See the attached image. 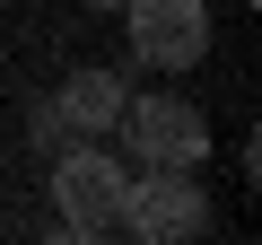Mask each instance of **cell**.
I'll use <instances>...</instances> for the list:
<instances>
[{
    "label": "cell",
    "instance_id": "6",
    "mask_svg": "<svg viewBox=\"0 0 262 245\" xmlns=\"http://www.w3.org/2000/svg\"><path fill=\"white\" fill-rule=\"evenodd\" d=\"M88 9H122V0H88Z\"/></svg>",
    "mask_w": 262,
    "mask_h": 245
},
{
    "label": "cell",
    "instance_id": "4",
    "mask_svg": "<svg viewBox=\"0 0 262 245\" xmlns=\"http://www.w3.org/2000/svg\"><path fill=\"white\" fill-rule=\"evenodd\" d=\"M122 18H131L140 62H158V70H192L210 53V9L201 0H122Z\"/></svg>",
    "mask_w": 262,
    "mask_h": 245
},
{
    "label": "cell",
    "instance_id": "3",
    "mask_svg": "<svg viewBox=\"0 0 262 245\" xmlns=\"http://www.w3.org/2000/svg\"><path fill=\"white\" fill-rule=\"evenodd\" d=\"M114 201H122V158H114V149H61V167H53L61 236H70V245L114 236Z\"/></svg>",
    "mask_w": 262,
    "mask_h": 245
},
{
    "label": "cell",
    "instance_id": "5",
    "mask_svg": "<svg viewBox=\"0 0 262 245\" xmlns=\"http://www.w3.org/2000/svg\"><path fill=\"white\" fill-rule=\"evenodd\" d=\"M122 70H70L61 79V96H53V114L70 122V132H88V140H105L114 132V114H122Z\"/></svg>",
    "mask_w": 262,
    "mask_h": 245
},
{
    "label": "cell",
    "instance_id": "1",
    "mask_svg": "<svg viewBox=\"0 0 262 245\" xmlns=\"http://www.w3.org/2000/svg\"><path fill=\"white\" fill-rule=\"evenodd\" d=\"M114 228L140 236V245H192L210 228V193L192 184V167H149V175H122Z\"/></svg>",
    "mask_w": 262,
    "mask_h": 245
},
{
    "label": "cell",
    "instance_id": "2",
    "mask_svg": "<svg viewBox=\"0 0 262 245\" xmlns=\"http://www.w3.org/2000/svg\"><path fill=\"white\" fill-rule=\"evenodd\" d=\"M114 132L131 140L140 167H201L210 158V114L184 105V96H122Z\"/></svg>",
    "mask_w": 262,
    "mask_h": 245
}]
</instances>
